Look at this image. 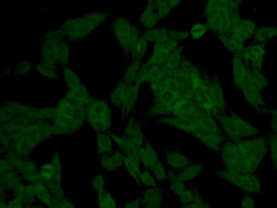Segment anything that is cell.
Returning a JSON list of instances; mask_svg holds the SVG:
<instances>
[{"label":"cell","instance_id":"cell-1","mask_svg":"<svg viewBox=\"0 0 277 208\" xmlns=\"http://www.w3.org/2000/svg\"><path fill=\"white\" fill-rule=\"evenodd\" d=\"M269 151L267 136H258L237 142L226 140L219 155L225 169L256 174Z\"/></svg>","mask_w":277,"mask_h":208},{"label":"cell","instance_id":"cell-2","mask_svg":"<svg viewBox=\"0 0 277 208\" xmlns=\"http://www.w3.org/2000/svg\"><path fill=\"white\" fill-rule=\"evenodd\" d=\"M0 133L11 140L12 151L24 158H30L35 150L55 135L51 122L36 121L24 124L12 120L0 125Z\"/></svg>","mask_w":277,"mask_h":208},{"label":"cell","instance_id":"cell-3","mask_svg":"<svg viewBox=\"0 0 277 208\" xmlns=\"http://www.w3.org/2000/svg\"><path fill=\"white\" fill-rule=\"evenodd\" d=\"M233 76L235 88L249 105L258 114H270L271 109L262 95V91L269 87V81L262 71L251 68L240 55H236L233 58Z\"/></svg>","mask_w":277,"mask_h":208},{"label":"cell","instance_id":"cell-4","mask_svg":"<svg viewBox=\"0 0 277 208\" xmlns=\"http://www.w3.org/2000/svg\"><path fill=\"white\" fill-rule=\"evenodd\" d=\"M161 121L193 136L218 154L226 140L218 121L210 116L199 118H164Z\"/></svg>","mask_w":277,"mask_h":208},{"label":"cell","instance_id":"cell-5","mask_svg":"<svg viewBox=\"0 0 277 208\" xmlns=\"http://www.w3.org/2000/svg\"><path fill=\"white\" fill-rule=\"evenodd\" d=\"M88 104L64 96L58 101L51 123L55 135H75L86 123V106Z\"/></svg>","mask_w":277,"mask_h":208},{"label":"cell","instance_id":"cell-6","mask_svg":"<svg viewBox=\"0 0 277 208\" xmlns=\"http://www.w3.org/2000/svg\"><path fill=\"white\" fill-rule=\"evenodd\" d=\"M109 17L108 13L90 12L81 16L66 19L59 28L62 30L67 40L77 42L95 32Z\"/></svg>","mask_w":277,"mask_h":208},{"label":"cell","instance_id":"cell-7","mask_svg":"<svg viewBox=\"0 0 277 208\" xmlns=\"http://www.w3.org/2000/svg\"><path fill=\"white\" fill-rule=\"evenodd\" d=\"M226 140L237 142L262 135L259 128L249 123L233 111H227L217 117Z\"/></svg>","mask_w":277,"mask_h":208},{"label":"cell","instance_id":"cell-8","mask_svg":"<svg viewBox=\"0 0 277 208\" xmlns=\"http://www.w3.org/2000/svg\"><path fill=\"white\" fill-rule=\"evenodd\" d=\"M85 112L86 123L95 133L113 132L111 105L108 101L91 97L86 106Z\"/></svg>","mask_w":277,"mask_h":208},{"label":"cell","instance_id":"cell-9","mask_svg":"<svg viewBox=\"0 0 277 208\" xmlns=\"http://www.w3.org/2000/svg\"><path fill=\"white\" fill-rule=\"evenodd\" d=\"M11 120L30 124L39 121H46L43 108H36L16 101H7L2 104L0 108L1 124Z\"/></svg>","mask_w":277,"mask_h":208},{"label":"cell","instance_id":"cell-10","mask_svg":"<svg viewBox=\"0 0 277 208\" xmlns=\"http://www.w3.org/2000/svg\"><path fill=\"white\" fill-rule=\"evenodd\" d=\"M215 174L242 190L245 194L257 196L262 193L261 181L256 174L242 173L224 169L215 171Z\"/></svg>","mask_w":277,"mask_h":208},{"label":"cell","instance_id":"cell-11","mask_svg":"<svg viewBox=\"0 0 277 208\" xmlns=\"http://www.w3.org/2000/svg\"><path fill=\"white\" fill-rule=\"evenodd\" d=\"M9 162L26 183L35 185L41 183L39 176V166L32 158H24L17 154L11 155Z\"/></svg>","mask_w":277,"mask_h":208},{"label":"cell","instance_id":"cell-12","mask_svg":"<svg viewBox=\"0 0 277 208\" xmlns=\"http://www.w3.org/2000/svg\"><path fill=\"white\" fill-rule=\"evenodd\" d=\"M61 158L58 151H54L50 161L39 167L41 182L48 186L51 183L63 185V170Z\"/></svg>","mask_w":277,"mask_h":208},{"label":"cell","instance_id":"cell-13","mask_svg":"<svg viewBox=\"0 0 277 208\" xmlns=\"http://www.w3.org/2000/svg\"><path fill=\"white\" fill-rule=\"evenodd\" d=\"M266 53V45L252 41L246 45L240 56L251 68L262 71Z\"/></svg>","mask_w":277,"mask_h":208},{"label":"cell","instance_id":"cell-14","mask_svg":"<svg viewBox=\"0 0 277 208\" xmlns=\"http://www.w3.org/2000/svg\"><path fill=\"white\" fill-rule=\"evenodd\" d=\"M164 162L168 168L176 171H181L186 168L190 162V158L175 148H166L162 152Z\"/></svg>","mask_w":277,"mask_h":208},{"label":"cell","instance_id":"cell-15","mask_svg":"<svg viewBox=\"0 0 277 208\" xmlns=\"http://www.w3.org/2000/svg\"><path fill=\"white\" fill-rule=\"evenodd\" d=\"M256 22L249 18H243L233 28L230 35L237 40L246 45V43L253 40L258 28Z\"/></svg>","mask_w":277,"mask_h":208},{"label":"cell","instance_id":"cell-16","mask_svg":"<svg viewBox=\"0 0 277 208\" xmlns=\"http://www.w3.org/2000/svg\"><path fill=\"white\" fill-rule=\"evenodd\" d=\"M61 42L51 39H43L39 50L40 60L59 66V44Z\"/></svg>","mask_w":277,"mask_h":208},{"label":"cell","instance_id":"cell-17","mask_svg":"<svg viewBox=\"0 0 277 208\" xmlns=\"http://www.w3.org/2000/svg\"><path fill=\"white\" fill-rule=\"evenodd\" d=\"M143 208H163L164 192L158 186L146 188L140 198Z\"/></svg>","mask_w":277,"mask_h":208},{"label":"cell","instance_id":"cell-18","mask_svg":"<svg viewBox=\"0 0 277 208\" xmlns=\"http://www.w3.org/2000/svg\"><path fill=\"white\" fill-rule=\"evenodd\" d=\"M125 155L116 149L112 154H105L98 157L101 169L107 173L115 172L124 168Z\"/></svg>","mask_w":277,"mask_h":208},{"label":"cell","instance_id":"cell-19","mask_svg":"<svg viewBox=\"0 0 277 208\" xmlns=\"http://www.w3.org/2000/svg\"><path fill=\"white\" fill-rule=\"evenodd\" d=\"M139 157L144 169L149 171L162 162L156 149L147 139L140 149Z\"/></svg>","mask_w":277,"mask_h":208},{"label":"cell","instance_id":"cell-20","mask_svg":"<svg viewBox=\"0 0 277 208\" xmlns=\"http://www.w3.org/2000/svg\"><path fill=\"white\" fill-rule=\"evenodd\" d=\"M122 135L132 140L140 148L143 146L146 140L141 125L133 119L126 121Z\"/></svg>","mask_w":277,"mask_h":208},{"label":"cell","instance_id":"cell-21","mask_svg":"<svg viewBox=\"0 0 277 208\" xmlns=\"http://www.w3.org/2000/svg\"><path fill=\"white\" fill-rule=\"evenodd\" d=\"M117 149L120 150L125 156L139 155L140 148L135 144L132 140L114 132L110 133Z\"/></svg>","mask_w":277,"mask_h":208},{"label":"cell","instance_id":"cell-22","mask_svg":"<svg viewBox=\"0 0 277 208\" xmlns=\"http://www.w3.org/2000/svg\"><path fill=\"white\" fill-rule=\"evenodd\" d=\"M24 182L15 170L0 173V187L8 193L12 192L18 186Z\"/></svg>","mask_w":277,"mask_h":208},{"label":"cell","instance_id":"cell-23","mask_svg":"<svg viewBox=\"0 0 277 208\" xmlns=\"http://www.w3.org/2000/svg\"><path fill=\"white\" fill-rule=\"evenodd\" d=\"M142 165H141L139 155L125 156L124 168L127 173L133 180L140 186L139 176L142 171Z\"/></svg>","mask_w":277,"mask_h":208},{"label":"cell","instance_id":"cell-24","mask_svg":"<svg viewBox=\"0 0 277 208\" xmlns=\"http://www.w3.org/2000/svg\"><path fill=\"white\" fill-rule=\"evenodd\" d=\"M97 143V154L98 157L112 154L115 150V145L110 133H96Z\"/></svg>","mask_w":277,"mask_h":208},{"label":"cell","instance_id":"cell-25","mask_svg":"<svg viewBox=\"0 0 277 208\" xmlns=\"http://www.w3.org/2000/svg\"><path fill=\"white\" fill-rule=\"evenodd\" d=\"M204 167V163H190L186 168L178 171V176L183 182L186 183L196 179L201 174Z\"/></svg>","mask_w":277,"mask_h":208},{"label":"cell","instance_id":"cell-26","mask_svg":"<svg viewBox=\"0 0 277 208\" xmlns=\"http://www.w3.org/2000/svg\"><path fill=\"white\" fill-rule=\"evenodd\" d=\"M35 70L38 75L46 78L59 80L62 76L60 75L58 66L39 60L35 65Z\"/></svg>","mask_w":277,"mask_h":208},{"label":"cell","instance_id":"cell-27","mask_svg":"<svg viewBox=\"0 0 277 208\" xmlns=\"http://www.w3.org/2000/svg\"><path fill=\"white\" fill-rule=\"evenodd\" d=\"M277 36V26H258L252 41L266 45L267 42Z\"/></svg>","mask_w":277,"mask_h":208},{"label":"cell","instance_id":"cell-28","mask_svg":"<svg viewBox=\"0 0 277 208\" xmlns=\"http://www.w3.org/2000/svg\"><path fill=\"white\" fill-rule=\"evenodd\" d=\"M171 191L179 197L186 188V183L183 182L178 176L177 171L168 168V180Z\"/></svg>","mask_w":277,"mask_h":208},{"label":"cell","instance_id":"cell-29","mask_svg":"<svg viewBox=\"0 0 277 208\" xmlns=\"http://www.w3.org/2000/svg\"><path fill=\"white\" fill-rule=\"evenodd\" d=\"M62 78L66 86L67 90L71 89L81 84L83 81L76 72L69 66L62 67Z\"/></svg>","mask_w":277,"mask_h":208},{"label":"cell","instance_id":"cell-30","mask_svg":"<svg viewBox=\"0 0 277 208\" xmlns=\"http://www.w3.org/2000/svg\"><path fill=\"white\" fill-rule=\"evenodd\" d=\"M178 198L183 206L193 203L202 199L198 189L195 187H186Z\"/></svg>","mask_w":277,"mask_h":208},{"label":"cell","instance_id":"cell-31","mask_svg":"<svg viewBox=\"0 0 277 208\" xmlns=\"http://www.w3.org/2000/svg\"><path fill=\"white\" fill-rule=\"evenodd\" d=\"M70 42L65 40L59 44V66L62 67L69 66L70 58L71 53Z\"/></svg>","mask_w":277,"mask_h":208},{"label":"cell","instance_id":"cell-32","mask_svg":"<svg viewBox=\"0 0 277 208\" xmlns=\"http://www.w3.org/2000/svg\"><path fill=\"white\" fill-rule=\"evenodd\" d=\"M33 185L35 197L45 204H50L53 197L48 186L42 183H36Z\"/></svg>","mask_w":277,"mask_h":208},{"label":"cell","instance_id":"cell-33","mask_svg":"<svg viewBox=\"0 0 277 208\" xmlns=\"http://www.w3.org/2000/svg\"><path fill=\"white\" fill-rule=\"evenodd\" d=\"M270 152L271 163L273 168L277 170V134L270 132L267 135Z\"/></svg>","mask_w":277,"mask_h":208},{"label":"cell","instance_id":"cell-34","mask_svg":"<svg viewBox=\"0 0 277 208\" xmlns=\"http://www.w3.org/2000/svg\"><path fill=\"white\" fill-rule=\"evenodd\" d=\"M98 200L99 202L100 208H116V202L108 191H104L98 193Z\"/></svg>","mask_w":277,"mask_h":208},{"label":"cell","instance_id":"cell-35","mask_svg":"<svg viewBox=\"0 0 277 208\" xmlns=\"http://www.w3.org/2000/svg\"><path fill=\"white\" fill-rule=\"evenodd\" d=\"M140 185H143L146 188H154L158 186L157 180L150 171L143 170L139 176Z\"/></svg>","mask_w":277,"mask_h":208},{"label":"cell","instance_id":"cell-36","mask_svg":"<svg viewBox=\"0 0 277 208\" xmlns=\"http://www.w3.org/2000/svg\"><path fill=\"white\" fill-rule=\"evenodd\" d=\"M32 63L29 60H23L13 67V72L18 77L25 76L31 72Z\"/></svg>","mask_w":277,"mask_h":208},{"label":"cell","instance_id":"cell-37","mask_svg":"<svg viewBox=\"0 0 277 208\" xmlns=\"http://www.w3.org/2000/svg\"><path fill=\"white\" fill-rule=\"evenodd\" d=\"M106 179L102 172L95 174L91 179V186L98 193L104 191L106 185Z\"/></svg>","mask_w":277,"mask_h":208},{"label":"cell","instance_id":"cell-38","mask_svg":"<svg viewBox=\"0 0 277 208\" xmlns=\"http://www.w3.org/2000/svg\"><path fill=\"white\" fill-rule=\"evenodd\" d=\"M47 186L54 198L57 199L64 198L65 193L63 185L57 184V183H51Z\"/></svg>","mask_w":277,"mask_h":208},{"label":"cell","instance_id":"cell-39","mask_svg":"<svg viewBox=\"0 0 277 208\" xmlns=\"http://www.w3.org/2000/svg\"><path fill=\"white\" fill-rule=\"evenodd\" d=\"M240 208H256V201L253 197L244 194L241 201Z\"/></svg>","mask_w":277,"mask_h":208},{"label":"cell","instance_id":"cell-40","mask_svg":"<svg viewBox=\"0 0 277 208\" xmlns=\"http://www.w3.org/2000/svg\"><path fill=\"white\" fill-rule=\"evenodd\" d=\"M270 114L272 116L269 121L271 130L272 132L277 134V107L271 109Z\"/></svg>","mask_w":277,"mask_h":208},{"label":"cell","instance_id":"cell-41","mask_svg":"<svg viewBox=\"0 0 277 208\" xmlns=\"http://www.w3.org/2000/svg\"><path fill=\"white\" fill-rule=\"evenodd\" d=\"M122 208H143L140 198H137L125 204Z\"/></svg>","mask_w":277,"mask_h":208},{"label":"cell","instance_id":"cell-42","mask_svg":"<svg viewBox=\"0 0 277 208\" xmlns=\"http://www.w3.org/2000/svg\"><path fill=\"white\" fill-rule=\"evenodd\" d=\"M13 67L10 66V67H7V69H5L2 72L1 74V78L3 79L5 77L9 75L11 72H13Z\"/></svg>","mask_w":277,"mask_h":208},{"label":"cell","instance_id":"cell-43","mask_svg":"<svg viewBox=\"0 0 277 208\" xmlns=\"http://www.w3.org/2000/svg\"><path fill=\"white\" fill-rule=\"evenodd\" d=\"M200 208H211V207L207 202L202 200L200 205Z\"/></svg>","mask_w":277,"mask_h":208}]
</instances>
